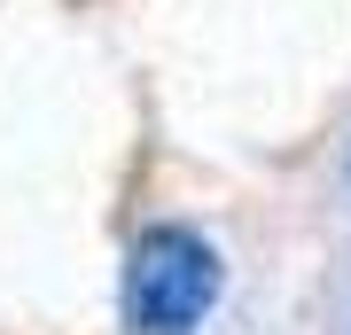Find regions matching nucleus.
Returning <instances> with one entry per match:
<instances>
[{"label": "nucleus", "instance_id": "1", "mask_svg": "<svg viewBox=\"0 0 351 335\" xmlns=\"http://www.w3.org/2000/svg\"><path fill=\"white\" fill-rule=\"evenodd\" d=\"M219 288H226V265H219L211 234L164 219V226H149V234L125 249L117 312H125L133 335H195L203 320H211Z\"/></svg>", "mask_w": 351, "mask_h": 335}]
</instances>
